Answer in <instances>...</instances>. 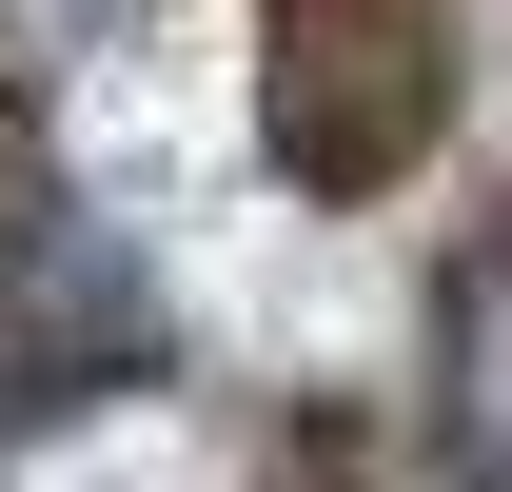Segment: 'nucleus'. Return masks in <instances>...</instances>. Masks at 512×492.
I'll return each mask as SVG.
<instances>
[{"instance_id":"obj_1","label":"nucleus","mask_w":512,"mask_h":492,"mask_svg":"<svg viewBox=\"0 0 512 492\" xmlns=\"http://www.w3.org/2000/svg\"><path fill=\"white\" fill-rule=\"evenodd\" d=\"M453 119V20L434 0H276V158L316 197H394Z\"/></svg>"},{"instance_id":"obj_2","label":"nucleus","mask_w":512,"mask_h":492,"mask_svg":"<svg viewBox=\"0 0 512 492\" xmlns=\"http://www.w3.org/2000/svg\"><path fill=\"white\" fill-rule=\"evenodd\" d=\"M434 453L453 492H512V217L434 276Z\"/></svg>"}]
</instances>
